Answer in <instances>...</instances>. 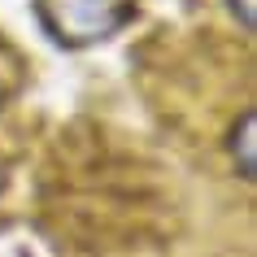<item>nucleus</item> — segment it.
<instances>
[{
	"mask_svg": "<svg viewBox=\"0 0 257 257\" xmlns=\"http://www.w3.org/2000/svg\"><path fill=\"white\" fill-rule=\"evenodd\" d=\"M0 113H5V92H0Z\"/></svg>",
	"mask_w": 257,
	"mask_h": 257,
	"instance_id": "obj_5",
	"label": "nucleus"
},
{
	"mask_svg": "<svg viewBox=\"0 0 257 257\" xmlns=\"http://www.w3.org/2000/svg\"><path fill=\"white\" fill-rule=\"evenodd\" d=\"M231 157L240 166V179H253V113H240L231 126Z\"/></svg>",
	"mask_w": 257,
	"mask_h": 257,
	"instance_id": "obj_2",
	"label": "nucleus"
},
{
	"mask_svg": "<svg viewBox=\"0 0 257 257\" xmlns=\"http://www.w3.org/2000/svg\"><path fill=\"white\" fill-rule=\"evenodd\" d=\"M131 0H40V22L61 48H92L126 27Z\"/></svg>",
	"mask_w": 257,
	"mask_h": 257,
	"instance_id": "obj_1",
	"label": "nucleus"
},
{
	"mask_svg": "<svg viewBox=\"0 0 257 257\" xmlns=\"http://www.w3.org/2000/svg\"><path fill=\"white\" fill-rule=\"evenodd\" d=\"M5 179H9V175H5V162H0V192H5Z\"/></svg>",
	"mask_w": 257,
	"mask_h": 257,
	"instance_id": "obj_4",
	"label": "nucleus"
},
{
	"mask_svg": "<svg viewBox=\"0 0 257 257\" xmlns=\"http://www.w3.org/2000/svg\"><path fill=\"white\" fill-rule=\"evenodd\" d=\"M231 9H235V18H240L244 31L253 27V0H231Z\"/></svg>",
	"mask_w": 257,
	"mask_h": 257,
	"instance_id": "obj_3",
	"label": "nucleus"
}]
</instances>
